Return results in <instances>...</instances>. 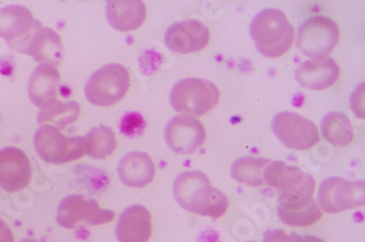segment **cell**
<instances>
[{
	"label": "cell",
	"mask_w": 365,
	"mask_h": 242,
	"mask_svg": "<svg viewBox=\"0 0 365 242\" xmlns=\"http://www.w3.org/2000/svg\"><path fill=\"white\" fill-rule=\"evenodd\" d=\"M24 53L31 56L41 65L57 66L63 57L62 40L53 29L40 26L33 37L29 38Z\"/></svg>",
	"instance_id": "ac0fdd59"
},
{
	"label": "cell",
	"mask_w": 365,
	"mask_h": 242,
	"mask_svg": "<svg viewBox=\"0 0 365 242\" xmlns=\"http://www.w3.org/2000/svg\"><path fill=\"white\" fill-rule=\"evenodd\" d=\"M83 139L86 155L94 159L108 158L110 155H113L117 147L115 133L107 126L94 127L93 130L88 132V135Z\"/></svg>",
	"instance_id": "cb8c5ba5"
},
{
	"label": "cell",
	"mask_w": 365,
	"mask_h": 242,
	"mask_svg": "<svg viewBox=\"0 0 365 242\" xmlns=\"http://www.w3.org/2000/svg\"><path fill=\"white\" fill-rule=\"evenodd\" d=\"M264 184L281 190L279 199L313 197L316 190L314 178L282 161H270L264 169Z\"/></svg>",
	"instance_id": "52a82bcc"
},
{
	"label": "cell",
	"mask_w": 365,
	"mask_h": 242,
	"mask_svg": "<svg viewBox=\"0 0 365 242\" xmlns=\"http://www.w3.org/2000/svg\"><path fill=\"white\" fill-rule=\"evenodd\" d=\"M152 233V219L146 207L135 204L120 215L115 236L120 242H148Z\"/></svg>",
	"instance_id": "9a60e30c"
},
{
	"label": "cell",
	"mask_w": 365,
	"mask_h": 242,
	"mask_svg": "<svg viewBox=\"0 0 365 242\" xmlns=\"http://www.w3.org/2000/svg\"><path fill=\"white\" fill-rule=\"evenodd\" d=\"M170 100L181 115H203L220 102V89L210 80L187 78L174 85Z\"/></svg>",
	"instance_id": "3957f363"
},
{
	"label": "cell",
	"mask_w": 365,
	"mask_h": 242,
	"mask_svg": "<svg viewBox=\"0 0 365 242\" xmlns=\"http://www.w3.org/2000/svg\"><path fill=\"white\" fill-rule=\"evenodd\" d=\"M302 242H324V241L320 239V238H317V236L307 235V236H302Z\"/></svg>",
	"instance_id": "f546056e"
},
{
	"label": "cell",
	"mask_w": 365,
	"mask_h": 242,
	"mask_svg": "<svg viewBox=\"0 0 365 242\" xmlns=\"http://www.w3.org/2000/svg\"><path fill=\"white\" fill-rule=\"evenodd\" d=\"M21 242H34V241H29V239H22Z\"/></svg>",
	"instance_id": "4dcf8cb0"
},
{
	"label": "cell",
	"mask_w": 365,
	"mask_h": 242,
	"mask_svg": "<svg viewBox=\"0 0 365 242\" xmlns=\"http://www.w3.org/2000/svg\"><path fill=\"white\" fill-rule=\"evenodd\" d=\"M252 38L264 57L277 58L284 56L294 43L295 31L287 15L278 9H264L252 22Z\"/></svg>",
	"instance_id": "7a4b0ae2"
},
{
	"label": "cell",
	"mask_w": 365,
	"mask_h": 242,
	"mask_svg": "<svg viewBox=\"0 0 365 242\" xmlns=\"http://www.w3.org/2000/svg\"><path fill=\"white\" fill-rule=\"evenodd\" d=\"M115 218L113 210L101 209L94 199H86L79 194H72L60 201L57 207V223L66 229H73L79 223L103 225Z\"/></svg>",
	"instance_id": "9c48e42d"
},
{
	"label": "cell",
	"mask_w": 365,
	"mask_h": 242,
	"mask_svg": "<svg viewBox=\"0 0 365 242\" xmlns=\"http://www.w3.org/2000/svg\"><path fill=\"white\" fill-rule=\"evenodd\" d=\"M31 162L24 150L8 146L0 149V187L8 193L24 190L31 181Z\"/></svg>",
	"instance_id": "5bb4252c"
},
{
	"label": "cell",
	"mask_w": 365,
	"mask_h": 242,
	"mask_svg": "<svg viewBox=\"0 0 365 242\" xmlns=\"http://www.w3.org/2000/svg\"><path fill=\"white\" fill-rule=\"evenodd\" d=\"M341 31L338 23L326 16H314L304 22L297 34V47L307 57L323 58L338 46Z\"/></svg>",
	"instance_id": "8992f818"
},
{
	"label": "cell",
	"mask_w": 365,
	"mask_h": 242,
	"mask_svg": "<svg viewBox=\"0 0 365 242\" xmlns=\"http://www.w3.org/2000/svg\"><path fill=\"white\" fill-rule=\"evenodd\" d=\"M249 242H255V241H249Z\"/></svg>",
	"instance_id": "1f68e13d"
},
{
	"label": "cell",
	"mask_w": 365,
	"mask_h": 242,
	"mask_svg": "<svg viewBox=\"0 0 365 242\" xmlns=\"http://www.w3.org/2000/svg\"><path fill=\"white\" fill-rule=\"evenodd\" d=\"M0 242H15L12 231L2 219H0Z\"/></svg>",
	"instance_id": "f1b7e54d"
},
{
	"label": "cell",
	"mask_w": 365,
	"mask_h": 242,
	"mask_svg": "<svg viewBox=\"0 0 365 242\" xmlns=\"http://www.w3.org/2000/svg\"><path fill=\"white\" fill-rule=\"evenodd\" d=\"M40 22L24 6H8L0 11V37L8 44L24 53L29 38L40 28Z\"/></svg>",
	"instance_id": "8fae6325"
},
{
	"label": "cell",
	"mask_w": 365,
	"mask_h": 242,
	"mask_svg": "<svg viewBox=\"0 0 365 242\" xmlns=\"http://www.w3.org/2000/svg\"><path fill=\"white\" fill-rule=\"evenodd\" d=\"M269 159L246 157L237 159L231 167V175L235 181L249 187H260L264 184V169Z\"/></svg>",
	"instance_id": "603a6c76"
},
{
	"label": "cell",
	"mask_w": 365,
	"mask_h": 242,
	"mask_svg": "<svg viewBox=\"0 0 365 242\" xmlns=\"http://www.w3.org/2000/svg\"><path fill=\"white\" fill-rule=\"evenodd\" d=\"M272 129L281 143L294 150L312 149L320 140L319 129L313 121L292 111H281L273 118Z\"/></svg>",
	"instance_id": "30bf717a"
},
{
	"label": "cell",
	"mask_w": 365,
	"mask_h": 242,
	"mask_svg": "<svg viewBox=\"0 0 365 242\" xmlns=\"http://www.w3.org/2000/svg\"><path fill=\"white\" fill-rule=\"evenodd\" d=\"M118 177L121 183L129 187H145L150 184L155 177V164L148 154H128L118 164Z\"/></svg>",
	"instance_id": "ffe728a7"
},
{
	"label": "cell",
	"mask_w": 365,
	"mask_h": 242,
	"mask_svg": "<svg viewBox=\"0 0 365 242\" xmlns=\"http://www.w3.org/2000/svg\"><path fill=\"white\" fill-rule=\"evenodd\" d=\"M146 8L139 0H111L107 4V19L117 31H133L142 26Z\"/></svg>",
	"instance_id": "44dd1931"
},
{
	"label": "cell",
	"mask_w": 365,
	"mask_h": 242,
	"mask_svg": "<svg viewBox=\"0 0 365 242\" xmlns=\"http://www.w3.org/2000/svg\"><path fill=\"white\" fill-rule=\"evenodd\" d=\"M60 89V73L53 65H40L31 75L28 94L33 104L44 108L57 101Z\"/></svg>",
	"instance_id": "e0dca14e"
},
{
	"label": "cell",
	"mask_w": 365,
	"mask_h": 242,
	"mask_svg": "<svg viewBox=\"0 0 365 242\" xmlns=\"http://www.w3.org/2000/svg\"><path fill=\"white\" fill-rule=\"evenodd\" d=\"M145 121L139 114H128L121 121V132L128 136H135L143 130Z\"/></svg>",
	"instance_id": "484cf974"
},
{
	"label": "cell",
	"mask_w": 365,
	"mask_h": 242,
	"mask_svg": "<svg viewBox=\"0 0 365 242\" xmlns=\"http://www.w3.org/2000/svg\"><path fill=\"white\" fill-rule=\"evenodd\" d=\"M364 89H365V85L361 83L356 88L354 95L351 97V105H352V110H354V112H355V115L358 118H364L365 117V111H364Z\"/></svg>",
	"instance_id": "83f0119b"
},
{
	"label": "cell",
	"mask_w": 365,
	"mask_h": 242,
	"mask_svg": "<svg viewBox=\"0 0 365 242\" xmlns=\"http://www.w3.org/2000/svg\"><path fill=\"white\" fill-rule=\"evenodd\" d=\"M79 112L81 107L76 101L62 102L57 100L53 104L41 108L38 114V123L41 126L54 123L57 129H65L79 117Z\"/></svg>",
	"instance_id": "d4e9b609"
},
{
	"label": "cell",
	"mask_w": 365,
	"mask_h": 242,
	"mask_svg": "<svg viewBox=\"0 0 365 242\" xmlns=\"http://www.w3.org/2000/svg\"><path fill=\"white\" fill-rule=\"evenodd\" d=\"M364 189V181H346L338 177L327 178L320 186L317 204L327 214H341L361 207L365 204Z\"/></svg>",
	"instance_id": "ba28073f"
},
{
	"label": "cell",
	"mask_w": 365,
	"mask_h": 242,
	"mask_svg": "<svg viewBox=\"0 0 365 242\" xmlns=\"http://www.w3.org/2000/svg\"><path fill=\"white\" fill-rule=\"evenodd\" d=\"M164 136L173 152L192 155L203 144L206 133L196 117L177 115L168 121Z\"/></svg>",
	"instance_id": "7c38bea8"
},
{
	"label": "cell",
	"mask_w": 365,
	"mask_h": 242,
	"mask_svg": "<svg viewBox=\"0 0 365 242\" xmlns=\"http://www.w3.org/2000/svg\"><path fill=\"white\" fill-rule=\"evenodd\" d=\"M34 146L43 161L54 165L78 161L86 155L83 137H68L51 125H43L36 132Z\"/></svg>",
	"instance_id": "5b68a950"
},
{
	"label": "cell",
	"mask_w": 365,
	"mask_h": 242,
	"mask_svg": "<svg viewBox=\"0 0 365 242\" xmlns=\"http://www.w3.org/2000/svg\"><path fill=\"white\" fill-rule=\"evenodd\" d=\"M278 216L289 226H310L320 221L322 209L314 197L279 199Z\"/></svg>",
	"instance_id": "d6986e66"
},
{
	"label": "cell",
	"mask_w": 365,
	"mask_h": 242,
	"mask_svg": "<svg viewBox=\"0 0 365 242\" xmlns=\"http://www.w3.org/2000/svg\"><path fill=\"white\" fill-rule=\"evenodd\" d=\"M129 85V70L125 66L111 63L106 65L88 79L85 95L93 105L111 107L125 98Z\"/></svg>",
	"instance_id": "277c9868"
},
{
	"label": "cell",
	"mask_w": 365,
	"mask_h": 242,
	"mask_svg": "<svg viewBox=\"0 0 365 242\" xmlns=\"http://www.w3.org/2000/svg\"><path fill=\"white\" fill-rule=\"evenodd\" d=\"M173 191L177 203L192 214L218 219L228 210V197L212 187L210 179L200 171L180 174L174 181Z\"/></svg>",
	"instance_id": "6da1fadb"
},
{
	"label": "cell",
	"mask_w": 365,
	"mask_h": 242,
	"mask_svg": "<svg viewBox=\"0 0 365 242\" xmlns=\"http://www.w3.org/2000/svg\"><path fill=\"white\" fill-rule=\"evenodd\" d=\"M210 40L207 26L197 19H187L171 25L165 33V46L175 54L202 51Z\"/></svg>",
	"instance_id": "4fadbf2b"
},
{
	"label": "cell",
	"mask_w": 365,
	"mask_h": 242,
	"mask_svg": "<svg viewBox=\"0 0 365 242\" xmlns=\"http://www.w3.org/2000/svg\"><path fill=\"white\" fill-rule=\"evenodd\" d=\"M322 133L333 146H348L355 136L351 120L344 112H329L322 121Z\"/></svg>",
	"instance_id": "7402d4cb"
},
{
	"label": "cell",
	"mask_w": 365,
	"mask_h": 242,
	"mask_svg": "<svg viewBox=\"0 0 365 242\" xmlns=\"http://www.w3.org/2000/svg\"><path fill=\"white\" fill-rule=\"evenodd\" d=\"M264 242H302V236L297 233H287L279 229H273L264 233Z\"/></svg>",
	"instance_id": "4316f807"
},
{
	"label": "cell",
	"mask_w": 365,
	"mask_h": 242,
	"mask_svg": "<svg viewBox=\"0 0 365 242\" xmlns=\"http://www.w3.org/2000/svg\"><path fill=\"white\" fill-rule=\"evenodd\" d=\"M341 69L331 57L314 58L302 63L297 72V80L301 86L323 90L338 80Z\"/></svg>",
	"instance_id": "2e32d148"
}]
</instances>
